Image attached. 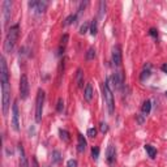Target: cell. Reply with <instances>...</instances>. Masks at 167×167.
<instances>
[{"instance_id": "obj_1", "label": "cell", "mask_w": 167, "mask_h": 167, "mask_svg": "<svg viewBox=\"0 0 167 167\" xmlns=\"http://www.w3.org/2000/svg\"><path fill=\"white\" fill-rule=\"evenodd\" d=\"M18 34H20V26L18 24L11 26V29L8 30L7 33V37H5V41H4V51L7 54H11L14 49V45L18 39Z\"/></svg>"}, {"instance_id": "obj_2", "label": "cell", "mask_w": 167, "mask_h": 167, "mask_svg": "<svg viewBox=\"0 0 167 167\" xmlns=\"http://www.w3.org/2000/svg\"><path fill=\"white\" fill-rule=\"evenodd\" d=\"M102 90H103V97H105V101H106V105H107V111H109L110 115H112L115 112V102H114L112 90H111V87H110L109 78L103 82Z\"/></svg>"}, {"instance_id": "obj_3", "label": "cell", "mask_w": 167, "mask_h": 167, "mask_svg": "<svg viewBox=\"0 0 167 167\" xmlns=\"http://www.w3.org/2000/svg\"><path fill=\"white\" fill-rule=\"evenodd\" d=\"M2 84V105H3V115H8L11 107V85L9 82H0Z\"/></svg>"}, {"instance_id": "obj_4", "label": "cell", "mask_w": 167, "mask_h": 167, "mask_svg": "<svg viewBox=\"0 0 167 167\" xmlns=\"http://www.w3.org/2000/svg\"><path fill=\"white\" fill-rule=\"evenodd\" d=\"M43 103H45V91L42 89H39L38 94H37V99H35V121L37 123L42 120Z\"/></svg>"}, {"instance_id": "obj_5", "label": "cell", "mask_w": 167, "mask_h": 167, "mask_svg": "<svg viewBox=\"0 0 167 167\" xmlns=\"http://www.w3.org/2000/svg\"><path fill=\"white\" fill-rule=\"evenodd\" d=\"M29 91H30V86H29V80H27L26 74H22L20 78V98L22 101L29 97Z\"/></svg>"}, {"instance_id": "obj_6", "label": "cell", "mask_w": 167, "mask_h": 167, "mask_svg": "<svg viewBox=\"0 0 167 167\" xmlns=\"http://www.w3.org/2000/svg\"><path fill=\"white\" fill-rule=\"evenodd\" d=\"M47 7H49V3L43 2V0H42V2H35V0L29 2V8L37 14H42L43 12L47 9Z\"/></svg>"}, {"instance_id": "obj_7", "label": "cell", "mask_w": 167, "mask_h": 167, "mask_svg": "<svg viewBox=\"0 0 167 167\" xmlns=\"http://www.w3.org/2000/svg\"><path fill=\"white\" fill-rule=\"evenodd\" d=\"M12 125H13V129L16 132H18L20 131V112H18L17 101H14L13 105H12Z\"/></svg>"}, {"instance_id": "obj_8", "label": "cell", "mask_w": 167, "mask_h": 167, "mask_svg": "<svg viewBox=\"0 0 167 167\" xmlns=\"http://www.w3.org/2000/svg\"><path fill=\"white\" fill-rule=\"evenodd\" d=\"M115 161H116V149H115V146L112 144H110L106 150V162L107 165L114 166Z\"/></svg>"}, {"instance_id": "obj_9", "label": "cell", "mask_w": 167, "mask_h": 167, "mask_svg": "<svg viewBox=\"0 0 167 167\" xmlns=\"http://www.w3.org/2000/svg\"><path fill=\"white\" fill-rule=\"evenodd\" d=\"M110 80L112 82V85L115 86V89H118V90H120L123 85H124V76H123L121 72H115L114 76L111 77Z\"/></svg>"}, {"instance_id": "obj_10", "label": "cell", "mask_w": 167, "mask_h": 167, "mask_svg": "<svg viewBox=\"0 0 167 167\" xmlns=\"http://www.w3.org/2000/svg\"><path fill=\"white\" fill-rule=\"evenodd\" d=\"M112 63L115 67L121 65V49L119 45L114 46V49H112Z\"/></svg>"}, {"instance_id": "obj_11", "label": "cell", "mask_w": 167, "mask_h": 167, "mask_svg": "<svg viewBox=\"0 0 167 167\" xmlns=\"http://www.w3.org/2000/svg\"><path fill=\"white\" fill-rule=\"evenodd\" d=\"M11 8H12V3L5 0L3 2V17H4V26H7V24L9 22L11 18Z\"/></svg>"}, {"instance_id": "obj_12", "label": "cell", "mask_w": 167, "mask_h": 167, "mask_svg": "<svg viewBox=\"0 0 167 167\" xmlns=\"http://www.w3.org/2000/svg\"><path fill=\"white\" fill-rule=\"evenodd\" d=\"M18 153H20V167H29L27 158H26V154H25V149H24L21 142L18 144Z\"/></svg>"}, {"instance_id": "obj_13", "label": "cell", "mask_w": 167, "mask_h": 167, "mask_svg": "<svg viewBox=\"0 0 167 167\" xmlns=\"http://www.w3.org/2000/svg\"><path fill=\"white\" fill-rule=\"evenodd\" d=\"M77 140H78L77 152H78V153H84V152H85V149H86V146H87V142H86V140H85V137H84L81 133H78V134H77Z\"/></svg>"}, {"instance_id": "obj_14", "label": "cell", "mask_w": 167, "mask_h": 167, "mask_svg": "<svg viewBox=\"0 0 167 167\" xmlns=\"http://www.w3.org/2000/svg\"><path fill=\"white\" fill-rule=\"evenodd\" d=\"M150 74H152V65L149 64V63H146V64L144 65V69H142V72H141V76H140V80L144 82L146 81L148 78L150 77Z\"/></svg>"}, {"instance_id": "obj_15", "label": "cell", "mask_w": 167, "mask_h": 167, "mask_svg": "<svg viewBox=\"0 0 167 167\" xmlns=\"http://www.w3.org/2000/svg\"><path fill=\"white\" fill-rule=\"evenodd\" d=\"M93 95H94V91H93V86H91V84H86L85 90H84V98H85V101L90 102L91 99H93Z\"/></svg>"}, {"instance_id": "obj_16", "label": "cell", "mask_w": 167, "mask_h": 167, "mask_svg": "<svg viewBox=\"0 0 167 167\" xmlns=\"http://www.w3.org/2000/svg\"><path fill=\"white\" fill-rule=\"evenodd\" d=\"M76 82L78 87H84V73L81 68H78L76 72Z\"/></svg>"}, {"instance_id": "obj_17", "label": "cell", "mask_w": 167, "mask_h": 167, "mask_svg": "<svg viewBox=\"0 0 167 167\" xmlns=\"http://www.w3.org/2000/svg\"><path fill=\"white\" fill-rule=\"evenodd\" d=\"M145 150H146V153H148V156L152 158V159H154L157 156V149L154 148V146L152 145H145Z\"/></svg>"}, {"instance_id": "obj_18", "label": "cell", "mask_w": 167, "mask_h": 167, "mask_svg": "<svg viewBox=\"0 0 167 167\" xmlns=\"http://www.w3.org/2000/svg\"><path fill=\"white\" fill-rule=\"evenodd\" d=\"M150 110H152V102L150 101H145L144 105H142V109H141V112L145 115H149L150 114Z\"/></svg>"}, {"instance_id": "obj_19", "label": "cell", "mask_w": 167, "mask_h": 167, "mask_svg": "<svg viewBox=\"0 0 167 167\" xmlns=\"http://www.w3.org/2000/svg\"><path fill=\"white\" fill-rule=\"evenodd\" d=\"M97 33H98V21H97V18H94L90 22V34L94 37V35H97Z\"/></svg>"}, {"instance_id": "obj_20", "label": "cell", "mask_w": 167, "mask_h": 167, "mask_svg": "<svg viewBox=\"0 0 167 167\" xmlns=\"http://www.w3.org/2000/svg\"><path fill=\"white\" fill-rule=\"evenodd\" d=\"M51 159H52V163H59L61 161V153L59 150H54L51 154Z\"/></svg>"}, {"instance_id": "obj_21", "label": "cell", "mask_w": 167, "mask_h": 167, "mask_svg": "<svg viewBox=\"0 0 167 167\" xmlns=\"http://www.w3.org/2000/svg\"><path fill=\"white\" fill-rule=\"evenodd\" d=\"M59 134H60V138L64 142H68L71 140V137H69V132L68 131H65V129H59Z\"/></svg>"}, {"instance_id": "obj_22", "label": "cell", "mask_w": 167, "mask_h": 167, "mask_svg": "<svg viewBox=\"0 0 167 167\" xmlns=\"http://www.w3.org/2000/svg\"><path fill=\"white\" fill-rule=\"evenodd\" d=\"M85 58H86V60H93V59L95 58V49L94 47H90V49L87 50Z\"/></svg>"}, {"instance_id": "obj_23", "label": "cell", "mask_w": 167, "mask_h": 167, "mask_svg": "<svg viewBox=\"0 0 167 167\" xmlns=\"http://www.w3.org/2000/svg\"><path fill=\"white\" fill-rule=\"evenodd\" d=\"M76 20H77V14H69L64 21V26H68V25H71V24H73Z\"/></svg>"}, {"instance_id": "obj_24", "label": "cell", "mask_w": 167, "mask_h": 167, "mask_svg": "<svg viewBox=\"0 0 167 167\" xmlns=\"http://www.w3.org/2000/svg\"><path fill=\"white\" fill-rule=\"evenodd\" d=\"M91 157H93L94 161H98V157H99V148L98 146H93V148H91Z\"/></svg>"}, {"instance_id": "obj_25", "label": "cell", "mask_w": 167, "mask_h": 167, "mask_svg": "<svg viewBox=\"0 0 167 167\" xmlns=\"http://www.w3.org/2000/svg\"><path fill=\"white\" fill-rule=\"evenodd\" d=\"M106 12V2H101L99 3V17H103Z\"/></svg>"}, {"instance_id": "obj_26", "label": "cell", "mask_w": 167, "mask_h": 167, "mask_svg": "<svg viewBox=\"0 0 167 167\" xmlns=\"http://www.w3.org/2000/svg\"><path fill=\"white\" fill-rule=\"evenodd\" d=\"M56 110H58V112H63L64 111V101H63L61 98H59V101H58V106H56Z\"/></svg>"}, {"instance_id": "obj_27", "label": "cell", "mask_w": 167, "mask_h": 167, "mask_svg": "<svg viewBox=\"0 0 167 167\" xmlns=\"http://www.w3.org/2000/svg\"><path fill=\"white\" fill-rule=\"evenodd\" d=\"M89 27H90L89 22H84V25H81V27H80V34H86Z\"/></svg>"}, {"instance_id": "obj_28", "label": "cell", "mask_w": 167, "mask_h": 167, "mask_svg": "<svg viewBox=\"0 0 167 167\" xmlns=\"http://www.w3.org/2000/svg\"><path fill=\"white\" fill-rule=\"evenodd\" d=\"M99 129H101L102 133H107V131H109V125H107V123H101L99 124Z\"/></svg>"}, {"instance_id": "obj_29", "label": "cell", "mask_w": 167, "mask_h": 167, "mask_svg": "<svg viewBox=\"0 0 167 167\" xmlns=\"http://www.w3.org/2000/svg\"><path fill=\"white\" fill-rule=\"evenodd\" d=\"M87 136H89L90 138H94L95 136H97V129H95V128H89V129H87Z\"/></svg>"}, {"instance_id": "obj_30", "label": "cell", "mask_w": 167, "mask_h": 167, "mask_svg": "<svg viewBox=\"0 0 167 167\" xmlns=\"http://www.w3.org/2000/svg\"><path fill=\"white\" fill-rule=\"evenodd\" d=\"M87 4H89V2H82V3L80 4V8H78V12H77V13H78V14H81V13H82V12H84V11H85V8L87 7Z\"/></svg>"}, {"instance_id": "obj_31", "label": "cell", "mask_w": 167, "mask_h": 167, "mask_svg": "<svg viewBox=\"0 0 167 167\" xmlns=\"http://www.w3.org/2000/svg\"><path fill=\"white\" fill-rule=\"evenodd\" d=\"M149 34H150V37H153L154 39H158V30L157 29L152 27V29L149 30Z\"/></svg>"}, {"instance_id": "obj_32", "label": "cell", "mask_w": 167, "mask_h": 167, "mask_svg": "<svg viewBox=\"0 0 167 167\" xmlns=\"http://www.w3.org/2000/svg\"><path fill=\"white\" fill-rule=\"evenodd\" d=\"M68 34H64V35H63V38H61V43H60V47H61V49H64V47H65V45H67V42H68Z\"/></svg>"}, {"instance_id": "obj_33", "label": "cell", "mask_w": 167, "mask_h": 167, "mask_svg": "<svg viewBox=\"0 0 167 167\" xmlns=\"http://www.w3.org/2000/svg\"><path fill=\"white\" fill-rule=\"evenodd\" d=\"M67 167H77V161L76 159H69L67 162Z\"/></svg>"}, {"instance_id": "obj_34", "label": "cell", "mask_w": 167, "mask_h": 167, "mask_svg": "<svg viewBox=\"0 0 167 167\" xmlns=\"http://www.w3.org/2000/svg\"><path fill=\"white\" fill-rule=\"evenodd\" d=\"M31 167H39L38 161H37V158H35V157L31 158Z\"/></svg>"}, {"instance_id": "obj_35", "label": "cell", "mask_w": 167, "mask_h": 167, "mask_svg": "<svg viewBox=\"0 0 167 167\" xmlns=\"http://www.w3.org/2000/svg\"><path fill=\"white\" fill-rule=\"evenodd\" d=\"M144 116H145V115L144 114H140V115H137V119H138V123H140V124H142V123H144Z\"/></svg>"}, {"instance_id": "obj_36", "label": "cell", "mask_w": 167, "mask_h": 167, "mask_svg": "<svg viewBox=\"0 0 167 167\" xmlns=\"http://www.w3.org/2000/svg\"><path fill=\"white\" fill-rule=\"evenodd\" d=\"M161 69L163 71V72L167 74V63H165V64H162V67H161Z\"/></svg>"}, {"instance_id": "obj_37", "label": "cell", "mask_w": 167, "mask_h": 167, "mask_svg": "<svg viewBox=\"0 0 167 167\" xmlns=\"http://www.w3.org/2000/svg\"><path fill=\"white\" fill-rule=\"evenodd\" d=\"M166 97H167V91H166Z\"/></svg>"}]
</instances>
